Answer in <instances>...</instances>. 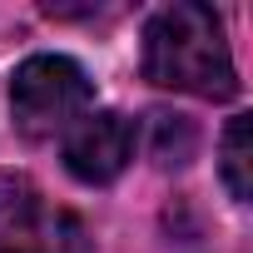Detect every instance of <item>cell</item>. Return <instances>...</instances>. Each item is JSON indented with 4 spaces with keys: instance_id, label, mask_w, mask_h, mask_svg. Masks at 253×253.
Returning <instances> with one entry per match:
<instances>
[{
    "instance_id": "cell-1",
    "label": "cell",
    "mask_w": 253,
    "mask_h": 253,
    "mask_svg": "<svg viewBox=\"0 0 253 253\" xmlns=\"http://www.w3.org/2000/svg\"><path fill=\"white\" fill-rule=\"evenodd\" d=\"M144 80L174 94L233 99L238 70L223 40V20L199 0H174L144 25Z\"/></svg>"
},
{
    "instance_id": "cell-2",
    "label": "cell",
    "mask_w": 253,
    "mask_h": 253,
    "mask_svg": "<svg viewBox=\"0 0 253 253\" xmlns=\"http://www.w3.org/2000/svg\"><path fill=\"white\" fill-rule=\"evenodd\" d=\"M94 80L70 55H30L10 75V114L25 139H55L89 109Z\"/></svg>"
},
{
    "instance_id": "cell-3",
    "label": "cell",
    "mask_w": 253,
    "mask_h": 253,
    "mask_svg": "<svg viewBox=\"0 0 253 253\" xmlns=\"http://www.w3.org/2000/svg\"><path fill=\"white\" fill-rule=\"evenodd\" d=\"M134 124L114 109H84L65 129V169L80 184H114L134 159Z\"/></svg>"
},
{
    "instance_id": "cell-4",
    "label": "cell",
    "mask_w": 253,
    "mask_h": 253,
    "mask_svg": "<svg viewBox=\"0 0 253 253\" xmlns=\"http://www.w3.org/2000/svg\"><path fill=\"white\" fill-rule=\"evenodd\" d=\"M223 184L238 204L253 199V114H233L223 129Z\"/></svg>"
},
{
    "instance_id": "cell-5",
    "label": "cell",
    "mask_w": 253,
    "mask_h": 253,
    "mask_svg": "<svg viewBox=\"0 0 253 253\" xmlns=\"http://www.w3.org/2000/svg\"><path fill=\"white\" fill-rule=\"evenodd\" d=\"M199 149V129H194V119L184 114H169V109H154L149 114V154L154 164L164 169H184Z\"/></svg>"
},
{
    "instance_id": "cell-6",
    "label": "cell",
    "mask_w": 253,
    "mask_h": 253,
    "mask_svg": "<svg viewBox=\"0 0 253 253\" xmlns=\"http://www.w3.org/2000/svg\"><path fill=\"white\" fill-rule=\"evenodd\" d=\"M40 218V189L15 174V169H0V238H15Z\"/></svg>"
}]
</instances>
